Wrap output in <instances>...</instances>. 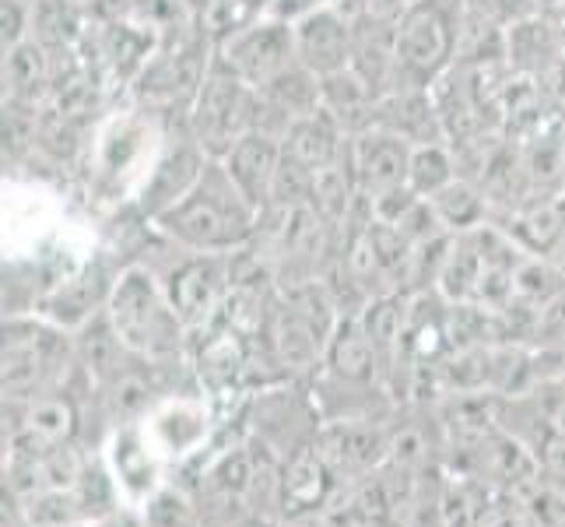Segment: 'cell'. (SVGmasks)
Segmentation results:
<instances>
[{"mask_svg": "<svg viewBox=\"0 0 565 527\" xmlns=\"http://www.w3.org/2000/svg\"><path fill=\"white\" fill-rule=\"evenodd\" d=\"M186 120H169L141 103L106 113L88 138V193L106 211H120L138 201L148 172L166 148L172 127Z\"/></svg>", "mask_w": 565, "mask_h": 527, "instance_id": "6da1fadb", "label": "cell"}, {"mask_svg": "<svg viewBox=\"0 0 565 527\" xmlns=\"http://www.w3.org/2000/svg\"><path fill=\"white\" fill-rule=\"evenodd\" d=\"M159 232L193 253H239L260 232V208L232 180L222 159H211L186 198L154 219Z\"/></svg>", "mask_w": 565, "mask_h": 527, "instance_id": "7a4b0ae2", "label": "cell"}, {"mask_svg": "<svg viewBox=\"0 0 565 527\" xmlns=\"http://www.w3.org/2000/svg\"><path fill=\"white\" fill-rule=\"evenodd\" d=\"M109 324L127 345V351L151 362L180 359L186 341V324L177 317L159 271L145 261H130L120 267L109 296Z\"/></svg>", "mask_w": 565, "mask_h": 527, "instance_id": "3957f363", "label": "cell"}, {"mask_svg": "<svg viewBox=\"0 0 565 527\" xmlns=\"http://www.w3.org/2000/svg\"><path fill=\"white\" fill-rule=\"evenodd\" d=\"M4 401L25 404L46 390H56L74 362V338L71 330L56 327L39 314H11L4 317Z\"/></svg>", "mask_w": 565, "mask_h": 527, "instance_id": "277c9868", "label": "cell"}, {"mask_svg": "<svg viewBox=\"0 0 565 527\" xmlns=\"http://www.w3.org/2000/svg\"><path fill=\"white\" fill-rule=\"evenodd\" d=\"M463 14H467V0H418L401 18L394 88H433L457 64Z\"/></svg>", "mask_w": 565, "mask_h": 527, "instance_id": "5b68a950", "label": "cell"}, {"mask_svg": "<svg viewBox=\"0 0 565 527\" xmlns=\"http://www.w3.org/2000/svg\"><path fill=\"white\" fill-rule=\"evenodd\" d=\"M257 113H260L257 88L246 85L243 77L214 53V61L198 88V99H193L186 113V130L193 134V141H198L211 159H225V155L236 148V141H243L246 134L257 127Z\"/></svg>", "mask_w": 565, "mask_h": 527, "instance_id": "8992f818", "label": "cell"}, {"mask_svg": "<svg viewBox=\"0 0 565 527\" xmlns=\"http://www.w3.org/2000/svg\"><path fill=\"white\" fill-rule=\"evenodd\" d=\"M159 278L186 330L207 327L232 299V257L225 253H193L177 246V261Z\"/></svg>", "mask_w": 565, "mask_h": 527, "instance_id": "52a82bcc", "label": "cell"}, {"mask_svg": "<svg viewBox=\"0 0 565 527\" xmlns=\"http://www.w3.org/2000/svg\"><path fill=\"white\" fill-rule=\"evenodd\" d=\"M214 53L236 71L246 85L264 88L270 85L281 71H288L291 64H299L296 56V29H291L288 18L267 14L249 22L243 29H236L228 39H222Z\"/></svg>", "mask_w": 565, "mask_h": 527, "instance_id": "ba28073f", "label": "cell"}, {"mask_svg": "<svg viewBox=\"0 0 565 527\" xmlns=\"http://www.w3.org/2000/svg\"><path fill=\"white\" fill-rule=\"evenodd\" d=\"M207 162H211V155L198 141H193V134L186 130V124L172 127L169 141L159 151V159H154V166H151L134 208H138L145 219L154 222L159 214H166L169 208H177L186 193L198 187Z\"/></svg>", "mask_w": 565, "mask_h": 527, "instance_id": "9c48e42d", "label": "cell"}, {"mask_svg": "<svg viewBox=\"0 0 565 527\" xmlns=\"http://www.w3.org/2000/svg\"><path fill=\"white\" fill-rule=\"evenodd\" d=\"M502 225L527 257H544L565 264V190L562 193H534L523 204L502 211L492 219Z\"/></svg>", "mask_w": 565, "mask_h": 527, "instance_id": "30bf717a", "label": "cell"}, {"mask_svg": "<svg viewBox=\"0 0 565 527\" xmlns=\"http://www.w3.org/2000/svg\"><path fill=\"white\" fill-rule=\"evenodd\" d=\"M291 29H296V56L306 71L330 77L352 67V18L341 8H317L296 18Z\"/></svg>", "mask_w": 565, "mask_h": 527, "instance_id": "8fae6325", "label": "cell"}, {"mask_svg": "<svg viewBox=\"0 0 565 527\" xmlns=\"http://www.w3.org/2000/svg\"><path fill=\"white\" fill-rule=\"evenodd\" d=\"M412 145L383 127H369L352 138V169L365 198H380L386 190L407 187L412 172Z\"/></svg>", "mask_w": 565, "mask_h": 527, "instance_id": "7c38bea8", "label": "cell"}, {"mask_svg": "<svg viewBox=\"0 0 565 527\" xmlns=\"http://www.w3.org/2000/svg\"><path fill=\"white\" fill-rule=\"evenodd\" d=\"M352 71L380 95L397 85V22L373 11L352 18Z\"/></svg>", "mask_w": 565, "mask_h": 527, "instance_id": "4fadbf2b", "label": "cell"}, {"mask_svg": "<svg viewBox=\"0 0 565 527\" xmlns=\"http://www.w3.org/2000/svg\"><path fill=\"white\" fill-rule=\"evenodd\" d=\"M376 127L397 134V138H404L412 148L446 141V127H443L433 88H394L380 95Z\"/></svg>", "mask_w": 565, "mask_h": 527, "instance_id": "5bb4252c", "label": "cell"}, {"mask_svg": "<svg viewBox=\"0 0 565 527\" xmlns=\"http://www.w3.org/2000/svg\"><path fill=\"white\" fill-rule=\"evenodd\" d=\"M56 50L29 35L25 43L4 50V103L22 106H46L56 92Z\"/></svg>", "mask_w": 565, "mask_h": 527, "instance_id": "9a60e30c", "label": "cell"}, {"mask_svg": "<svg viewBox=\"0 0 565 527\" xmlns=\"http://www.w3.org/2000/svg\"><path fill=\"white\" fill-rule=\"evenodd\" d=\"M313 451L338 472H376L390 457V436L365 422H334L317 436Z\"/></svg>", "mask_w": 565, "mask_h": 527, "instance_id": "2e32d148", "label": "cell"}, {"mask_svg": "<svg viewBox=\"0 0 565 527\" xmlns=\"http://www.w3.org/2000/svg\"><path fill=\"white\" fill-rule=\"evenodd\" d=\"M471 454H475V467H478L475 475L481 482H489L495 493H516L531 478L541 475L537 451L523 446V440L510 436L505 429H495V433L489 440H481Z\"/></svg>", "mask_w": 565, "mask_h": 527, "instance_id": "e0dca14e", "label": "cell"}, {"mask_svg": "<svg viewBox=\"0 0 565 527\" xmlns=\"http://www.w3.org/2000/svg\"><path fill=\"white\" fill-rule=\"evenodd\" d=\"M281 151H285V145H281V138H275V134L249 130L246 138L236 141V148L222 159L228 176L239 183L246 198L260 208V214L270 201V183H275V172L281 166Z\"/></svg>", "mask_w": 565, "mask_h": 527, "instance_id": "ac0fdd59", "label": "cell"}, {"mask_svg": "<svg viewBox=\"0 0 565 527\" xmlns=\"http://www.w3.org/2000/svg\"><path fill=\"white\" fill-rule=\"evenodd\" d=\"M320 109L334 116L348 138H359L369 127H376L380 92L362 74L348 67L330 77H320Z\"/></svg>", "mask_w": 565, "mask_h": 527, "instance_id": "d6986e66", "label": "cell"}, {"mask_svg": "<svg viewBox=\"0 0 565 527\" xmlns=\"http://www.w3.org/2000/svg\"><path fill=\"white\" fill-rule=\"evenodd\" d=\"M334 467H330L317 451H302L288 461V467L281 472V506L291 520L299 517H313L317 510L330 503L334 496Z\"/></svg>", "mask_w": 565, "mask_h": 527, "instance_id": "ffe728a7", "label": "cell"}, {"mask_svg": "<svg viewBox=\"0 0 565 527\" xmlns=\"http://www.w3.org/2000/svg\"><path fill=\"white\" fill-rule=\"evenodd\" d=\"M281 145L291 159H299L309 172H320V169L344 159L348 148H352V138L338 127L334 116L317 109V113H309V116H302V120L291 124Z\"/></svg>", "mask_w": 565, "mask_h": 527, "instance_id": "44dd1931", "label": "cell"}, {"mask_svg": "<svg viewBox=\"0 0 565 527\" xmlns=\"http://www.w3.org/2000/svg\"><path fill=\"white\" fill-rule=\"evenodd\" d=\"M327 366L334 369V377L348 383H369L380 366V351L373 338L365 335V327L359 317H341L334 335L327 345Z\"/></svg>", "mask_w": 565, "mask_h": 527, "instance_id": "7402d4cb", "label": "cell"}, {"mask_svg": "<svg viewBox=\"0 0 565 527\" xmlns=\"http://www.w3.org/2000/svg\"><path fill=\"white\" fill-rule=\"evenodd\" d=\"M151 436L159 451H169V454L193 451V446L207 436V408L186 398L166 401L151 419Z\"/></svg>", "mask_w": 565, "mask_h": 527, "instance_id": "603a6c76", "label": "cell"}, {"mask_svg": "<svg viewBox=\"0 0 565 527\" xmlns=\"http://www.w3.org/2000/svg\"><path fill=\"white\" fill-rule=\"evenodd\" d=\"M113 472L116 482L134 496H151L159 493V464H154L151 443L138 433V429H120L113 436Z\"/></svg>", "mask_w": 565, "mask_h": 527, "instance_id": "cb8c5ba5", "label": "cell"}, {"mask_svg": "<svg viewBox=\"0 0 565 527\" xmlns=\"http://www.w3.org/2000/svg\"><path fill=\"white\" fill-rule=\"evenodd\" d=\"M22 429L29 436L43 440L46 446H61L71 443L77 433V404L67 390H46L32 401H25V422Z\"/></svg>", "mask_w": 565, "mask_h": 527, "instance_id": "d4e9b609", "label": "cell"}, {"mask_svg": "<svg viewBox=\"0 0 565 527\" xmlns=\"http://www.w3.org/2000/svg\"><path fill=\"white\" fill-rule=\"evenodd\" d=\"M436 204L443 225L450 232H475L484 222H492V204H489V193L481 190L478 180L471 176H457L450 187H443L436 198H428Z\"/></svg>", "mask_w": 565, "mask_h": 527, "instance_id": "484cf974", "label": "cell"}, {"mask_svg": "<svg viewBox=\"0 0 565 527\" xmlns=\"http://www.w3.org/2000/svg\"><path fill=\"white\" fill-rule=\"evenodd\" d=\"M495 489L478 475H457L439 489V517L443 527H481Z\"/></svg>", "mask_w": 565, "mask_h": 527, "instance_id": "4316f807", "label": "cell"}, {"mask_svg": "<svg viewBox=\"0 0 565 527\" xmlns=\"http://www.w3.org/2000/svg\"><path fill=\"white\" fill-rule=\"evenodd\" d=\"M460 176V162L450 141H433V145H418L412 151V172H407V187H412L418 198H436L443 187H450Z\"/></svg>", "mask_w": 565, "mask_h": 527, "instance_id": "83f0119b", "label": "cell"}, {"mask_svg": "<svg viewBox=\"0 0 565 527\" xmlns=\"http://www.w3.org/2000/svg\"><path fill=\"white\" fill-rule=\"evenodd\" d=\"M74 499H77V506H82V517L85 520H106V517H113L116 514V485H113V475L106 472L103 464H92V461H85V472H82V478H77V485H74Z\"/></svg>", "mask_w": 565, "mask_h": 527, "instance_id": "f1b7e54d", "label": "cell"}, {"mask_svg": "<svg viewBox=\"0 0 565 527\" xmlns=\"http://www.w3.org/2000/svg\"><path fill=\"white\" fill-rule=\"evenodd\" d=\"M516 496L531 510L537 527H565V489L555 478L541 472L537 478L523 485V489H516Z\"/></svg>", "mask_w": 565, "mask_h": 527, "instance_id": "f546056e", "label": "cell"}, {"mask_svg": "<svg viewBox=\"0 0 565 527\" xmlns=\"http://www.w3.org/2000/svg\"><path fill=\"white\" fill-rule=\"evenodd\" d=\"M145 527H198V510L177 489H159L145 503Z\"/></svg>", "mask_w": 565, "mask_h": 527, "instance_id": "4dcf8cb0", "label": "cell"}, {"mask_svg": "<svg viewBox=\"0 0 565 527\" xmlns=\"http://www.w3.org/2000/svg\"><path fill=\"white\" fill-rule=\"evenodd\" d=\"M211 485L222 496H246L253 489V461L243 446L228 451L218 464L211 467Z\"/></svg>", "mask_w": 565, "mask_h": 527, "instance_id": "1f68e13d", "label": "cell"}, {"mask_svg": "<svg viewBox=\"0 0 565 527\" xmlns=\"http://www.w3.org/2000/svg\"><path fill=\"white\" fill-rule=\"evenodd\" d=\"M481 527H537V520L516 493H495L481 517Z\"/></svg>", "mask_w": 565, "mask_h": 527, "instance_id": "d6a6232c", "label": "cell"}, {"mask_svg": "<svg viewBox=\"0 0 565 527\" xmlns=\"http://www.w3.org/2000/svg\"><path fill=\"white\" fill-rule=\"evenodd\" d=\"M537 461H541V472L565 482V436L562 433H544L541 446H537Z\"/></svg>", "mask_w": 565, "mask_h": 527, "instance_id": "836d02e7", "label": "cell"}, {"mask_svg": "<svg viewBox=\"0 0 565 527\" xmlns=\"http://www.w3.org/2000/svg\"><path fill=\"white\" fill-rule=\"evenodd\" d=\"M558 383L565 387V348H562V356H558Z\"/></svg>", "mask_w": 565, "mask_h": 527, "instance_id": "e575fe53", "label": "cell"}]
</instances>
